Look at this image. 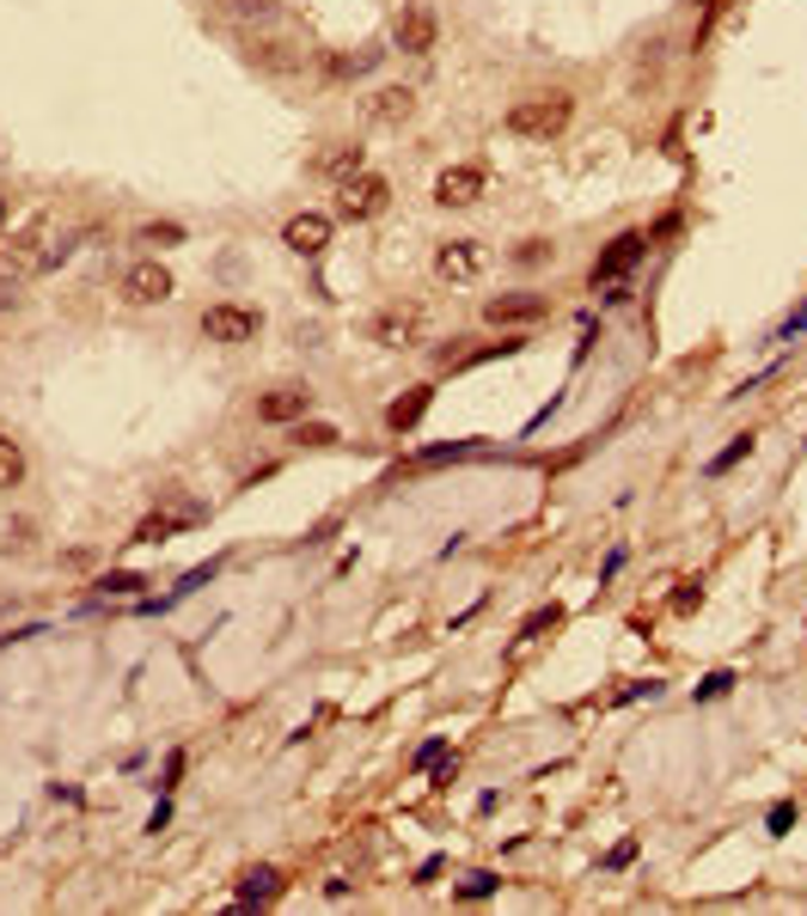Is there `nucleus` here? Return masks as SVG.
<instances>
[{"label":"nucleus","mask_w":807,"mask_h":916,"mask_svg":"<svg viewBox=\"0 0 807 916\" xmlns=\"http://www.w3.org/2000/svg\"><path fill=\"white\" fill-rule=\"evenodd\" d=\"M575 123V98L570 92H532V98H514L502 117V129L514 141H556V135Z\"/></svg>","instance_id":"obj_1"},{"label":"nucleus","mask_w":807,"mask_h":916,"mask_svg":"<svg viewBox=\"0 0 807 916\" xmlns=\"http://www.w3.org/2000/svg\"><path fill=\"white\" fill-rule=\"evenodd\" d=\"M392 43L404 55H435V43H440V13H435V0H404L392 13Z\"/></svg>","instance_id":"obj_2"},{"label":"nucleus","mask_w":807,"mask_h":916,"mask_svg":"<svg viewBox=\"0 0 807 916\" xmlns=\"http://www.w3.org/2000/svg\"><path fill=\"white\" fill-rule=\"evenodd\" d=\"M392 209V178L380 171H355L349 183H337V221H373Z\"/></svg>","instance_id":"obj_3"},{"label":"nucleus","mask_w":807,"mask_h":916,"mask_svg":"<svg viewBox=\"0 0 807 916\" xmlns=\"http://www.w3.org/2000/svg\"><path fill=\"white\" fill-rule=\"evenodd\" d=\"M257 330H264V312L257 306H238V300H221L202 312V337L221 342V349H238V342H257Z\"/></svg>","instance_id":"obj_4"},{"label":"nucleus","mask_w":807,"mask_h":916,"mask_svg":"<svg viewBox=\"0 0 807 916\" xmlns=\"http://www.w3.org/2000/svg\"><path fill=\"white\" fill-rule=\"evenodd\" d=\"M484 269H490V245H484V238H440L435 245V275L453 281V288H459V281H477Z\"/></svg>","instance_id":"obj_5"},{"label":"nucleus","mask_w":807,"mask_h":916,"mask_svg":"<svg viewBox=\"0 0 807 916\" xmlns=\"http://www.w3.org/2000/svg\"><path fill=\"white\" fill-rule=\"evenodd\" d=\"M62 257H67V245H55V238H43V233L7 238V245H0V269L7 275H50Z\"/></svg>","instance_id":"obj_6"},{"label":"nucleus","mask_w":807,"mask_h":916,"mask_svg":"<svg viewBox=\"0 0 807 916\" xmlns=\"http://www.w3.org/2000/svg\"><path fill=\"white\" fill-rule=\"evenodd\" d=\"M123 300H129V306H159V300H172V269H166L159 257L129 263V269H123Z\"/></svg>","instance_id":"obj_7"},{"label":"nucleus","mask_w":807,"mask_h":916,"mask_svg":"<svg viewBox=\"0 0 807 916\" xmlns=\"http://www.w3.org/2000/svg\"><path fill=\"white\" fill-rule=\"evenodd\" d=\"M484 190H490V171L477 166V159L471 166H447L435 178V202L440 209H471V202H484Z\"/></svg>","instance_id":"obj_8"},{"label":"nucleus","mask_w":807,"mask_h":916,"mask_svg":"<svg viewBox=\"0 0 807 916\" xmlns=\"http://www.w3.org/2000/svg\"><path fill=\"white\" fill-rule=\"evenodd\" d=\"M551 312V294H496V300H484V324H539V318Z\"/></svg>","instance_id":"obj_9"},{"label":"nucleus","mask_w":807,"mask_h":916,"mask_svg":"<svg viewBox=\"0 0 807 916\" xmlns=\"http://www.w3.org/2000/svg\"><path fill=\"white\" fill-rule=\"evenodd\" d=\"M373 342L380 349H416L423 342V306H385L373 318Z\"/></svg>","instance_id":"obj_10"},{"label":"nucleus","mask_w":807,"mask_h":916,"mask_svg":"<svg viewBox=\"0 0 807 916\" xmlns=\"http://www.w3.org/2000/svg\"><path fill=\"white\" fill-rule=\"evenodd\" d=\"M649 245H655L649 233H618V238H612V245L594 257V288H599V281H612V275H624V269H636V263L649 257Z\"/></svg>","instance_id":"obj_11"},{"label":"nucleus","mask_w":807,"mask_h":916,"mask_svg":"<svg viewBox=\"0 0 807 916\" xmlns=\"http://www.w3.org/2000/svg\"><path fill=\"white\" fill-rule=\"evenodd\" d=\"M331 233H337L331 214H294V221L282 226V245H288L294 257H318V251L331 245Z\"/></svg>","instance_id":"obj_12"},{"label":"nucleus","mask_w":807,"mask_h":916,"mask_svg":"<svg viewBox=\"0 0 807 916\" xmlns=\"http://www.w3.org/2000/svg\"><path fill=\"white\" fill-rule=\"evenodd\" d=\"M306 409H312V392H306V385H276V392L257 397V422H276V428L300 422Z\"/></svg>","instance_id":"obj_13"},{"label":"nucleus","mask_w":807,"mask_h":916,"mask_svg":"<svg viewBox=\"0 0 807 916\" xmlns=\"http://www.w3.org/2000/svg\"><path fill=\"white\" fill-rule=\"evenodd\" d=\"M411 117H416V86H380L368 98V123H380V129H397Z\"/></svg>","instance_id":"obj_14"},{"label":"nucleus","mask_w":807,"mask_h":916,"mask_svg":"<svg viewBox=\"0 0 807 916\" xmlns=\"http://www.w3.org/2000/svg\"><path fill=\"white\" fill-rule=\"evenodd\" d=\"M312 171L325 183H349L355 171H368V147L361 141H337V147H325V153L312 159Z\"/></svg>","instance_id":"obj_15"},{"label":"nucleus","mask_w":807,"mask_h":916,"mask_svg":"<svg viewBox=\"0 0 807 916\" xmlns=\"http://www.w3.org/2000/svg\"><path fill=\"white\" fill-rule=\"evenodd\" d=\"M428 404H435V385H411L404 397H392V404H385V428H392V434L416 428V422L428 416Z\"/></svg>","instance_id":"obj_16"},{"label":"nucleus","mask_w":807,"mask_h":916,"mask_svg":"<svg viewBox=\"0 0 807 916\" xmlns=\"http://www.w3.org/2000/svg\"><path fill=\"white\" fill-rule=\"evenodd\" d=\"M753 452H758V434H734V440L722 446V452H715L710 465H703V471H710V477H729L734 465H741V458H753Z\"/></svg>","instance_id":"obj_17"},{"label":"nucleus","mask_w":807,"mask_h":916,"mask_svg":"<svg viewBox=\"0 0 807 916\" xmlns=\"http://www.w3.org/2000/svg\"><path fill=\"white\" fill-rule=\"evenodd\" d=\"M238 898H245V904L282 898V874H276V867H252V874H245V886H238Z\"/></svg>","instance_id":"obj_18"},{"label":"nucleus","mask_w":807,"mask_h":916,"mask_svg":"<svg viewBox=\"0 0 807 916\" xmlns=\"http://www.w3.org/2000/svg\"><path fill=\"white\" fill-rule=\"evenodd\" d=\"M380 62V50H361V55H325V79H355Z\"/></svg>","instance_id":"obj_19"},{"label":"nucleus","mask_w":807,"mask_h":916,"mask_svg":"<svg viewBox=\"0 0 807 916\" xmlns=\"http://www.w3.org/2000/svg\"><path fill=\"white\" fill-rule=\"evenodd\" d=\"M19 483H25V452H19V440L0 434V489H19Z\"/></svg>","instance_id":"obj_20"},{"label":"nucleus","mask_w":807,"mask_h":916,"mask_svg":"<svg viewBox=\"0 0 807 916\" xmlns=\"http://www.w3.org/2000/svg\"><path fill=\"white\" fill-rule=\"evenodd\" d=\"M514 263H520V269H544V263H556V245H551V238H520Z\"/></svg>","instance_id":"obj_21"},{"label":"nucleus","mask_w":807,"mask_h":916,"mask_svg":"<svg viewBox=\"0 0 807 916\" xmlns=\"http://www.w3.org/2000/svg\"><path fill=\"white\" fill-rule=\"evenodd\" d=\"M135 238H141V245H159V251H172V245H184V226H178V221H147L141 233H135Z\"/></svg>","instance_id":"obj_22"},{"label":"nucleus","mask_w":807,"mask_h":916,"mask_svg":"<svg viewBox=\"0 0 807 916\" xmlns=\"http://www.w3.org/2000/svg\"><path fill=\"white\" fill-rule=\"evenodd\" d=\"M184 520H172V513H153V520H141L135 525V544H159V537H172Z\"/></svg>","instance_id":"obj_23"},{"label":"nucleus","mask_w":807,"mask_h":916,"mask_svg":"<svg viewBox=\"0 0 807 916\" xmlns=\"http://www.w3.org/2000/svg\"><path fill=\"white\" fill-rule=\"evenodd\" d=\"M294 440H300V446H337V428H331V422H294Z\"/></svg>","instance_id":"obj_24"},{"label":"nucleus","mask_w":807,"mask_h":916,"mask_svg":"<svg viewBox=\"0 0 807 916\" xmlns=\"http://www.w3.org/2000/svg\"><path fill=\"white\" fill-rule=\"evenodd\" d=\"M789 824H795V800H777V807L765 812V831L771 838H789Z\"/></svg>","instance_id":"obj_25"},{"label":"nucleus","mask_w":807,"mask_h":916,"mask_svg":"<svg viewBox=\"0 0 807 916\" xmlns=\"http://www.w3.org/2000/svg\"><path fill=\"white\" fill-rule=\"evenodd\" d=\"M729 691H734V672L722 667V672H710V679L698 684V703H715V696H729Z\"/></svg>","instance_id":"obj_26"},{"label":"nucleus","mask_w":807,"mask_h":916,"mask_svg":"<svg viewBox=\"0 0 807 916\" xmlns=\"http://www.w3.org/2000/svg\"><path fill=\"white\" fill-rule=\"evenodd\" d=\"M226 7H233L238 19H269L282 7V0H226Z\"/></svg>","instance_id":"obj_27"},{"label":"nucleus","mask_w":807,"mask_h":916,"mask_svg":"<svg viewBox=\"0 0 807 916\" xmlns=\"http://www.w3.org/2000/svg\"><path fill=\"white\" fill-rule=\"evenodd\" d=\"M496 886H502V880H496V874H471V880H465V886H459V898H490Z\"/></svg>","instance_id":"obj_28"},{"label":"nucleus","mask_w":807,"mask_h":916,"mask_svg":"<svg viewBox=\"0 0 807 916\" xmlns=\"http://www.w3.org/2000/svg\"><path fill=\"white\" fill-rule=\"evenodd\" d=\"M698 605H703V587H698V581H686V587L673 593V611L686 617V611H698Z\"/></svg>","instance_id":"obj_29"},{"label":"nucleus","mask_w":807,"mask_h":916,"mask_svg":"<svg viewBox=\"0 0 807 916\" xmlns=\"http://www.w3.org/2000/svg\"><path fill=\"white\" fill-rule=\"evenodd\" d=\"M98 587H105V593H141L147 581H141V575H105Z\"/></svg>","instance_id":"obj_30"},{"label":"nucleus","mask_w":807,"mask_h":916,"mask_svg":"<svg viewBox=\"0 0 807 916\" xmlns=\"http://www.w3.org/2000/svg\"><path fill=\"white\" fill-rule=\"evenodd\" d=\"M13 306H19V275L0 269V312H13Z\"/></svg>","instance_id":"obj_31"},{"label":"nucleus","mask_w":807,"mask_h":916,"mask_svg":"<svg viewBox=\"0 0 807 916\" xmlns=\"http://www.w3.org/2000/svg\"><path fill=\"white\" fill-rule=\"evenodd\" d=\"M636 696H661V684H655V679H643V684H624V691H618V703H636Z\"/></svg>","instance_id":"obj_32"},{"label":"nucleus","mask_w":807,"mask_h":916,"mask_svg":"<svg viewBox=\"0 0 807 916\" xmlns=\"http://www.w3.org/2000/svg\"><path fill=\"white\" fill-rule=\"evenodd\" d=\"M630 862H636V838H624V843H618V850H612V855H606V867H630Z\"/></svg>","instance_id":"obj_33"},{"label":"nucleus","mask_w":807,"mask_h":916,"mask_svg":"<svg viewBox=\"0 0 807 916\" xmlns=\"http://www.w3.org/2000/svg\"><path fill=\"white\" fill-rule=\"evenodd\" d=\"M7 214H13V209H7V196H0V233H7Z\"/></svg>","instance_id":"obj_34"}]
</instances>
